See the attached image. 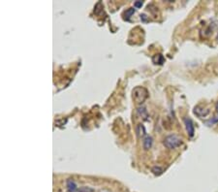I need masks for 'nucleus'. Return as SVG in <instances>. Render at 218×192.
Returning <instances> with one entry per match:
<instances>
[{"mask_svg":"<svg viewBox=\"0 0 218 192\" xmlns=\"http://www.w3.org/2000/svg\"><path fill=\"white\" fill-rule=\"evenodd\" d=\"M215 109H216V112L218 113V102H217V104H216V107H215Z\"/></svg>","mask_w":218,"mask_h":192,"instance_id":"15","label":"nucleus"},{"mask_svg":"<svg viewBox=\"0 0 218 192\" xmlns=\"http://www.w3.org/2000/svg\"><path fill=\"white\" fill-rule=\"evenodd\" d=\"M148 90L141 86H137L133 89V99L136 101V103L141 104L144 103L145 100L148 98Z\"/></svg>","mask_w":218,"mask_h":192,"instance_id":"2","label":"nucleus"},{"mask_svg":"<svg viewBox=\"0 0 218 192\" xmlns=\"http://www.w3.org/2000/svg\"><path fill=\"white\" fill-rule=\"evenodd\" d=\"M137 112H138V114L140 117H141L143 118L145 120H148V111H146V109L145 108V107H139L138 109H137Z\"/></svg>","mask_w":218,"mask_h":192,"instance_id":"6","label":"nucleus"},{"mask_svg":"<svg viewBox=\"0 0 218 192\" xmlns=\"http://www.w3.org/2000/svg\"><path fill=\"white\" fill-rule=\"evenodd\" d=\"M194 114L196 116H198L199 118H205L209 114V110L205 109L202 106H197L194 108Z\"/></svg>","mask_w":218,"mask_h":192,"instance_id":"4","label":"nucleus"},{"mask_svg":"<svg viewBox=\"0 0 218 192\" xmlns=\"http://www.w3.org/2000/svg\"><path fill=\"white\" fill-rule=\"evenodd\" d=\"M66 185H67V189L69 192H77V190H78L77 184H76V183L73 179H68L66 183Z\"/></svg>","mask_w":218,"mask_h":192,"instance_id":"5","label":"nucleus"},{"mask_svg":"<svg viewBox=\"0 0 218 192\" xmlns=\"http://www.w3.org/2000/svg\"><path fill=\"white\" fill-rule=\"evenodd\" d=\"M164 146L169 150H174L177 147H180L182 145V139L177 135H169L164 139V142H163Z\"/></svg>","mask_w":218,"mask_h":192,"instance_id":"1","label":"nucleus"},{"mask_svg":"<svg viewBox=\"0 0 218 192\" xmlns=\"http://www.w3.org/2000/svg\"><path fill=\"white\" fill-rule=\"evenodd\" d=\"M135 7H137V8H140L143 6V1H137V2H135Z\"/></svg>","mask_w":218,"mask_h":192,"instance_id":"14","label":"nucleus"},{"mask_svg":"<svg viewBox=\"0 0 218 192\" xmlns=\"http://www.w3.org/2000/svg\"><path fill=\"white\" fill-rule=\"evenodd\" d=\"M134 12H135V10L133 8H131V9H129L128 11L125 12V16L127 17V20H129V18L131 17V16H132V14H134Z\"/></svg>","mask_w":218,"mask_h":192,"instance_id":"13","label":"nucleus"},{"mask_svg":"<svg viewBox=\"0 0 218 192\" xmlns=\"http://www.w3.org/2000/svg\"><path fill=\"white\" fill-rule=\"evenodd\" d=\"M217 122H218V117H213L211 119L205 121V123L208 125V126H211V125H213V124H215V123H217Z\"/></svg>","mask_w":218,"mask_h":192,"instance_id":"11","label":"nucleus"},{"mask_svg":"<svg viewBox=\"0 0 218 192\" xmlns=\"http://www.w3.org/2000/svg\"><path fill=\"white\" fill-rule=\"evenodd\" d=\"M137 133H138V136L139 137H143L145 135V128L144 125L141 124H139L137 126Z\"/></svg>","mask_w":218,"mask_h":192,"instance_id":"9","label":"nucleus"},{"mask_svg":"<svg viewBox=\"0 0 218 192\" xmlns=\"http://www.w3.org/2000/svg\"><path fill=\"white\" fill-rule=\"evenodd\" d=\"M217 40H218V35H217Z\"/></svg>","mask_w":218,"mask_h":192,"instance_id":"16","label":"nucleus"},{"mask_svg":"<svg viewBox=\"0 0 218 192\" xmlns=\"http://www.w3.org/2000/svg\"><path fill=\"white\" fill-rule=\"evenodd\" d=\"M152 61H153V63L155 64H163L165 61V59L164 57H163L162 54H155V56L152 57Z\"/></svg>","mask_w":218,"mask_h":192,"instance_id":"8","label":"nucleus"},{"mask_svg":"<svg viewBox=\"0 0 218 192\" xmlns=\"http://www.w3.org/2000/svg\"><path fill=\"white\" fill-rule=\"evenodd\" d=\"M152 173H153L154 175L156 176H160L162 173H163V168L159 167V166H154L153 168H152Z\"/></svg>","mask_w":218,"mask_h":192,"instance_id":"10","label":"nucleus"},{"mask_svg":"<svg viewBox=\"0 0 218 192\" xmlns=\"http://www.w3.org/2000/svg\"><path fill=\"white\" fill-rule=\"evenodd\" d=\"M77 192H94V190L90 188V187H86V186H84V187L78 188Z\"/></svg>","mask_w":218,"mask_h":192,"instance_id":"12","label":"nucleus"},{"mask_svg":"<svg viewBox=\"0 0 218 192\" xmlns=\"http://www.w3.org/2000/svg\"><path fill=\"white\" fill-rule=\"evenodd\" d=\"M152 138L150 136H146L145 138L144 139V142H143V146H144V149L145 150H149L150 147H152Z\"/></svg>","mask_w":218,"mask_h":192,"instance_id":"7","label":"nucleus"},{"mask_svg":"<svg viewBox=\"0 0 218 192\" xmlns=\"http://www.w3.org/2000/svg\"><path fill=\"white\" fill-rule=\"evenodd\" d=\"M184 124H185V127H186V131H187V134L189 137H192L195 134V127H194V124L191 118H185L184 119Z\"/></svg>","mask_w":218,"mask_h":192,"instance_id":"3","label":"nucleus"}]
</instances>
